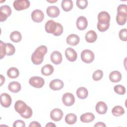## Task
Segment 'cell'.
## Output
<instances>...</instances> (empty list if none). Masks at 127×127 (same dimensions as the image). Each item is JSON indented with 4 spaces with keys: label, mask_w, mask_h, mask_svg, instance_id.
<instances>
[{
    "label": "cell",
    "mask_w": 127,
    "mask_h": 127,
    "mask_svg": "<svg viewBox=\"0 0 127 127\" xmlns=\"http://www.w3.org/2000/svg\"><path fill=\"white\" fill-rule=\"evenodd\" d=\"M77 121V116L73 113H69L65 116V122L68 125H73Z\"/></svg>",
    "instance_id": "obj_28"
},
{
    "label": "cell",
    "mask_w": 127,
    "mask_h": 127,
    "mask_svg": "<svg viewBox=\"0 0 127 127\" xmlns=\"http://www.w3.org/2000/svg\"><path fill=\"white\" fill-rule=\"evenodd\" d=\"M46 127H56V125L53 123H49L46 125Z\"/></svg>",
    "instance_id": "obj_45"
},
{
    "label": "cell",
    "mask_w": 127,
    "mask_h": 127,
    "mask_svg": "<svg viewBox=\"0 0 127 127\" xmlns=\"http://www.w3.org/2000/svg\"><path fill=\"white\" fill-rule=\"evenodd\" d=\"M76 95L80 99H84L86 98L88 95L87 89L84 87H80L76 90Z\"/></svg>",
    "instance_id": "obj_25"
},
{
    "label": "cell",
    "mask_w": 127,
    "mask_h": 127,
    "mask_svg": "<svg viewBox=\"0 0 127 127\" xmlns=\"http://www.w3.org/2000/svg\"><path fill=\"white\" fill-rule=\"evenodd\" d=\"M29 127H41V125L36 121L32 122L29 125Z\"/></svg>",
    "instance_id": "obj_42"
},
{
    "label": "cell",
    "mask_w": 127,
    "mask_h": 127,
    "mask_svg": "<svg viewBox=\"0 0 127 127\" xmlns=\"http://www.w3.org/2000/svg\"><path fill=\"white\" fill-rule=\"evenodd\" d=\"M57 28V22L53 20H48L45 24V29L46 32L50 34H54Z\"/></svg>",
    "instance_id": "obj_11"
},
{
    "label": "cell",
    "mask_w": 127,
    "mask_h": 127,
    "mask_svg": "<svg viewBox=\"0 0 127 127\" xmlns=\"http://www.w3.org/2000/svg\"><path fill=\"white\" fill-rule=\"evenodd\" d=\"M63 117V112L62 110L59 108L54 109L50 113L51 119L56 122L60 121Z\"/></svg>",
    "instance_id": "obj_10"
},
{
    "label": "cell",
    "mask_w": 127,
    "mask_h": 127,
    "mask_svg": "<svg viewBox=\"0 0 127 127\" xmlns=\"http://www.w3.org/2000/svg\"><path fill=\"white\" fill-rule=\"evenodd\" d=\"M8 90L12 93H18L21 90V84L17 81L10 82L8 85Z\"/></svg>",
    "instance_id": "obj_20"
},
{
    "label": "cell",
    "mask_w": 127,
    "mask_h": 127,
    "mask_svg": "<svg viewBox=\"0 0 127 127\" xmlns=\"http://www.w3.org/2000/svg\"><path fill=\"white\" fill-rule=\"evenodd\" d=\"M51 62L55 64H60L63 60V57L61 53L57 51H54L52 53L50 56Z\"/></svg>",
    "instance_id": "obj_16"
},
{
    "label": "cell",
    "mask_w": 127,
    "mask_h": 127,
    "mask_svg": "<svg viewBox=\"0 0 127 127\" xmlns=\"http://www.w3.org/2000/svg\"><path fill=\"white\" fill-rule=\"evenodd\" d=\"M11 14V9L9 6L4 5L0 7V21H5Z\"/></svg>",
    "instance_id": "obj_6"
},
{
    "label": "cell",
    "mask_w": 127,
    "mask_h": 127,
    "mask_svg": "<svg viewBox=\"0 0 127 127\" xmlns=\"http://www.w3.org/2000/svg\"><path fill=\"white\" fill-rule=\"evenodd\" d=\"M46 12L48 16H49L50 17L55 18L59 15L60 11L57 6L53 5L47 7L46 9Z\"/></svg>",
    "instance_id": "obj_17"
},
{
    "label": "cell",
    "mask_w": 127,
    "mask_h": 127,
    "mask_svg": "<svg viewBox=\"0 0 127 127\" xmlns=\"http://www.w3.org/2000/svg\"><path fill=\"white\" fill-rule=\"evenodd\" d=\"M76 3V5L81 9L86 8L88 5V1L86 0H77Z\"/></svg>",
    "instance_id": "obj_36"
},
{
    "label": "cell",
    "mask_w": 127,
    "mask_h": 127,
    "mask_svg": "<svg viewBox=\"0 0 127 127\" xmlns=\"http://www.w3.org/2000/svg\"><path fill=\"white\" fill-rule=\"evenodd\" d=\"M76 27L80 30H85L88 25V21L86 18L83 16L78 17L76 22Z\"/></svg>",
    "instance_id": "obj_15"
},
{
    "label": "cell",
    "mask_w": 127,
    "mask_h": 127,
    "mask_svg": "<svg viewBox=\"0 0 127 127\" xmlns=\"http://www.w3.org/2000/svg\"><path fill=\"white\" fill-rule=\"evenodd\" d=\"M25 122L22 120H16L13 124V127H25Z\"/></svg>",
    "instance_id": "obj_41"
},
{
    "label": "cell",
    "mask_w": 127,
    "mask_h": 127,
    "mask_svg": "<svg viewBox=\"0 0 127 127\" xmlns=\"http://www.w3.org/2000/svg\"><path fill=\"white\" fill-rule=\"evenodd\" d=\"M63 26L60 23L57 22V28L56 32L53 34V35L56 36H59L63 34Z\"/></svg>",
    "instance_id": "obj_40"
},
{
    "label": "cell",
    "mask_w": 127,
    "mask_h": 127,
    "mask_svg": "<svg viewBox=\"0 0 127 127\" xmlns=\"http://www.w3.org/2000/svg\"><path fill=\"white\" fill-rule=\"evenodd\" d=\"M14 109L24 119H29L33 114L32 109L22 100H18L15 102Z\"/></svg>",
    "instance_id": "obj_1"
},
{
    "label": "cell",
    "mask_w": 127,
    "mask_h": 127,
    "mask_svg": "<svg viewBox=\"0 0 127 127\" xmlns=\"http://www.w3.org/2000/svg\"><path fill=\"white\" fill-rule=\"evenodd\" d=\"M103 76V72L100 69L96 70L92 74V78L95 81H98L102 79Z\"/></svg>",
    "instance_id": "obj_33"
},
{
    "label": "cell",
    "mask_w": 127,
    "mask_h": 127,
    "mask_svg": "<svg viewBox=\"0 0 127 127\" xmlns=\"http://www.w3.org/2000/svg\"><path fill=\"white\" fill-rule=\"evenodd\" d=\"M47 1L48 2H56L57 1V0H54V1H49V0H47Z\"/></svg>",
    "instance_id": "obj_46"
},
{
    "label": "cell",
    "mask_w": 127,
    "mask_h": 127,
    "mask_svg": "<svg viewBox=\"0 0 127 127\" xmlns=\"http://www.w3.org/2000/svg\"><path fill=\"white\" fill-rule=\"evenodd\" d=\"M116 21L120 25H124L127 21V15L117 13L116 16Z\"/></svg>",
    "instance_id": "obj_31"
},
{
    "label": "cell",
    "mask_w": 127,
    "mask_h": 127,
    "mask_svg": "<svg viewBox=\"0 0 127 127\" xmlns=\"http://www.w3.org/2000/svg\"><path fill=\"white\" fill-rule=\"evenodd\" d=\"M117 13L127 15V6L126 4H122L119 5L117 8Z\"/></svg>",
    "instance_id": "obj_35"
},
{
    "label": "cell",
    "mask_w": 127,
    "mask_h": 127,
    "mask_svg": "<svg viewBox=\"0 0 127 127\" xmlns=\"http://www.w3.org/2000/svg\"><path fill=\"white\" fill-rule=\"evenodd\" d=\"M95 127H106V125L102 122H98L95 125Z\"/></svg>",
    "instance_id": "obj_43"
},
{
    "label": "cell",
    "mask_w": 127,
    "mask_h": 127,
    "mask_svg": "<svg viewBox=\"0 0 127 127\" xmlns=\"http://www.w3.org/2000/svg\"><path fill=\"white\" fill-rule=\"evenodd\" d=\"M95 119V116L94 114L92 113H86L82 114L80 117V120L81 122L85 123H88L94 121Z\"/></svg>",
    "instance_id": "obj_23"
},
{
    "label": "cell",
    "mask_w": 127,
    "mask_h": 127,
    "mask_svg": "<svg viewBox=\"0 0 127 127\" xmlns=\"http://www.w3.org/2000/svg\"><path fill=\"white\" fill-rule=\"evenodd\" d=\"M80 41L79 36L74 34H71L69 35L66 38V43L67 44L70 46H76L77 45Z\"/></svg>",
    "instance_id": "obj_18"
},
{
    "label": "cell",
    "mask_w": 127,
    "mask_h": 127,
    "mask_svg": "<svg viewBox=\"0 0 127 127\" xmlns=\"http://www.w3.org/2000/svg\"><path fill=\"white\" fill-rule=\"evenodd\" d=\"M61 6L64 11H69L73 7V2L71 0H63L62 1Z\"/></svg>",
    "instance_id": "obj_26"
},
{
    "label": "cell",
    "mask_w": 127,
    "mask_h": 127,
    "mask_svg": "<svg viewBox=\"0 0 127 127\" xmlns=\"http://www.w3.org/2000/svg\"><path fill=\"white\" fill-rule=\"evenodd\" d=\"M109 79L112 82H118L122 79V74L118 70H114L109 74Z\"/></svg>",
    "instance_id": "obj_22"
},
{
    "label": "cell",
    "mask_w": 127,
    "mask_h": 127,
    "mask_svg": "<svg viewBox=\"0 0 127 127\" xmlns=\"http://www.w3.org/2000/svg\"><path fill=\"white\" fill-rule=\"evenodd\" d=\"M0 59H2L6 55V43L3 42L2 41H0Z\"/></svg>",
    "instance_id": "obj_38"
},
{
    "label": "cell",
    "mask_w": 127,
    "mask_h": 127,
    "mask_svg": "<svg viewBox=\"0 0 127 127\" xmlns=\"http://www.w3.org/2000/svg\"><path fill=\"white\" fill-rule=\"evenodd\" d=\"M95 109L96 112L100 115H103L106 113L108 107L106 103L103 101L98 102L95 106Z\"/></svg>",
    "instance_id": "obj_19"
},
{
    "label": "cell",
    "mask_w": 127,
    "mask_h": 127,
    "mask_svg": "<svg viewBox=\"0 0 127 127\" xmlns=\"http://www.w3.org/2000/svg\"><path fill=\"white\" fill-rule=\"evenodd\" d=\"M54 70L53 65L50 64H47L44 65L41 68V73L45 76H49L52 74Z\"/></svg>",
    "instance_id": "obj_24"
},
{
    "label": "cell",
    "mask_w": 127,
    "mask_h": 127,
    "mask_svg": "<svg viewBox=\"0 0 127 127\" xmlns=\"http://www.w3.org/2000/svg\"><path fill=\"white\" fill-rule=\"evenodd\" d=\"M112 113L116 117H119L125 114V110L121 106H116L112 109Z\"/></svg>",
    "instance_id": "obj_30"
},
{
    "label": "cell",
    "mask_w": 127,
    "mask_h": 127,
    "mask_svg": "<svg viewBox=\"0 0 127 127\" xmlns=\"http://www.w3.org/2000/svg\"><path fill=\"white\" fill-rule=\"evenodd\" d=\"M29 83L30 85L33 87L40 88L44 86L45 84V80L41 77L35 76L31 77L29 79Z\"/></svg>",
    "instance_id": "obj_4"
},
{
    "label": "cell",
    "mask_w": 127,
    "mask_h": 127,
    "mask_svg": "<svg viewBox=\"0 0 127 127\" xmlns=\"http://www.w3.org/2000/svg\"><path fill=\"white\" fill-rule=\"evenodd\" d=\"M114 90L115 92L119 95H124L126 93L125 87L122 85H117L114 86Z\"/></svg>",
    "instance_id": "obj_34"
},
{
    "label": "cell",
    "mask_w": 127,
    "mask_h": 127,
    "mask_svg": "<svg viewBox=\"0 0 127 127\" xmlns=\"http://www.w3.org/2000/svg\"><path fill=\"white\" fill-rule=\"evenodd\" d=\"M15 52L14 46L11 44L8 43H6V55L7 56L13 55Z\"/></svg>",
    "instance_id": "obj_32"
},
{
    "label": "cell",
    "mask_w": 127,
    "mask_h": 127,
    "mask_svg": "<svg viewBox=\"0 0 127 127\" xmlns=\"http://www.w3.org/2000/svg\"><path fill=\"white\" fill-rule=\"evenodd\" d=\"M97 29L100 32H105L107 30L110 26V23L104 24V23H97Z\"/></svg>",
    "instance_id": "obj_39"
},
{
    "label": "cell",
    "mask_w": 127,
    "mask_h": 127,
    "mask_svg": "<svg viewBox=\"0 0 127 127\" xmlns=\"http://www.w3.org/2000/svg\"><path fill=\"white\" fill-rule=\"evenodd\" d=\"M0 104L4 108L9 107L11 104L12 99L10 96L6 93H3L0 95Z\"/></svg>",
    "instance_id": "obj_9"
},
{
    "label": "cell",
    "mask_w": 127,
    "mask_h": 127,
    "mask_svg": "<svg viewBox=\"0 0 127 127\" xmlns=\"http://www.w3.org/2000/svg\"><path fill=\"white\" fill-rule=\"evenodd\" d=\"M81 59L84 63L90 64L94 60V54L92 51L85 49L81 53Z\"/></svg>",
    "instance_id": "obj_3"
},
{
    "label": "cell",
    "mask_w": 127,
    "mask_h": 127,
    "mask_svg": "<svg viewBox=\"0 0 127 127\" xmlns=\"http://www.w3.org/2000/svg\"><path fill=\"white\" fill-rule=\"evenodd\" d=\"M47 47L45 45L38 47L32 54L31 61L34 64L39 65L43 62L45 55L47 52Z\"/></svg>",
    "instance_id": "obj_2"
},
{
    "label": "cell",
    "mask_w": 127,
    "mask_h": 127,
    "mask_svg": "<svg viewBox=\"0 0 127 127\" xmlns=\"http://www.w3.org/2000/svg\"><path fill=\"white\" fill-rule=\"evenodd\" d=\"M62 101L66 106H71L74 103L75 98L72 94L69 92L65 93L63 95Z\"/></svg>",
    "instance_id": "obj_7"
},
{
    "label": "cell",
    "mask_w": 127,
    "mask_h": 127,
    "mask_svg": "<svg viewBox=\"0 0 127 127\" xmlns=\"http://www.w3.org/2000/svg\"><path fill=\"white\" fill-rule=\"evenodd\" d=\"M13 5L15 9L20 11L28 8L30 5V3L27 0H18L14 1Z\"/></svg>",
    "instance_id": "obj_5"
},
{
    "label": "cell",
    "mask_w": 127,
    "mask_h": 127,
    "mask_svg": "<svg viewBox=\"0 0 127 127\" xmlns=\"http://www.w3.org/2000/svg\"><path fill=\"white\" fill-rule=\"evenodd\" d=\"M0 86H2V85L4 83L5 81V78L2 74H0Z\"/></svg>",
    "instance_id": "obj_44"
},
{
    "label": "cell",
    "mask_w": 127,
    "mask_h": 127,
    "mask_svg": "<svg viewBox=\"0 0 127 127\" xmlns=\"http://www.w3.org/2000/svg\"><path fill=\"white\" fill-rule=\"evenodd\" d=\"M64 83L63 81L59 79H55L52 80L49 84L50 88L54 91L62 89L64 87Z\"/></svg>",
    "instance_id": "obj_14"
},
{
    "label": "cell",
    "mask_w": 127,
    "mask_h": 127,
    "mask_svg": "<svg viewBox=\"0 0 127 127\" xmlns=\"http://www.w3.org/2000/svg\"><path fill=\"white\" fill-rule=\"evenodd\" d=\"M119 36L121 40L123 41H127V29L124 28L121 29L119 33Z\"/></svg>",
    "instance_id": "obj_37"
},
{
    "label": "cell",
    "mask_w": 127,
    "mask_h": 127,
    "mask_svg": "<svg viewBox=\"0 0 127 127\" xmlns=\"http://www.w3.org/2000/svg\"><path fill=\"white\" fill-rule=\"evenodd\" d=\"M110 15L106 11H101L99 12L98 15V22L99 23H110Z\"/></svg>",
    "instance_id": "obj_12"
},
{
    "label": "cell",
    "mask_w": 127,
    "mask_h": 127,
    "mask_svg": "<svg viewBox=\"0 0 127 127\" xmlns=\"http://www.w3.org/2000/svg\"><path fill=\"white\" fill-rule=\"evenodd\" d=\"M65 55L68 61L73 62L76 61L77 54L76 51L72 48H67L65 51Z\"/></svg>",
    "instance_id": "obj_13"
},
{
    "label": "cell",
    "mask_w": 127,
    "mask_h": 127,
    "mask_svg": "<svg viewBox=\"0 0 127 127\" xmlns=\"http://www.w3.org/2000/svg\"><path fill=\"white\" fill-rule=\"evenodd\" d=\"M19 70L15 67H10L7 71V75L10 78H16L19 76Z\"/></svg>",
    "instance_id": "obj_27"
},
{
    "label": "cell",
    "mask_w": 127,
    "mask_h": 127,
    "mask_svg": "<svg viewBox=\"0 0 127 127\" xmlns=\"http://www.w3.org/2000/svg\"><path fill=\"white\" fill-rule=\"evenodd\" d=\"M10 40L15 43L20 42L22 39V36L21 33L18 31H14L10 33Z\"/></svg>",
    "instance_id": "obj_29"
},
{
    "label": "cell",
    "mask_w": 127,
    "mask_h": 127,
    "mask_svg": "<svg viewBox=\"0 0 127 127\" xmlns=\"http://www.w3.org/2000/svg\"><path fill=\"white\" fill-rule=\"evenodd\" d=\"M97 38V35L96 33L93 30L88 31L85 34V39L86 42L92 43L95 42Z\"/></svg>",
    "instance_id": "obj_21"
},
{
    "label": "cell",
    "mask_w": 127,
    "mask_h": 127,
    "mask_svg": "<svg viewBox=\"0 0 127 127\" xmlns=\"http://www.w3.org/2000/svg\"><path fill=\"white\" fill-rule=\"evenodd\" d=\"M31 18L35 22H41L44 18V13L40 9H35L31 13Z\"/></svg>",
    "instance_id": "obj_8"
}]
</instances>
